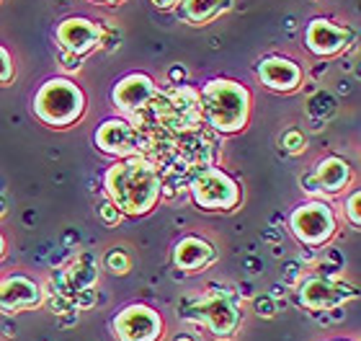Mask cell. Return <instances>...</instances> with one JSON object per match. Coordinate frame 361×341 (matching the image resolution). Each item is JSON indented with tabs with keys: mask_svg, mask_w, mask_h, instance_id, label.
<instances>
[{
	"mask_svg": "<svg viewBox=\"0 0 361 341\" xmlns=\"http://www.w3.org/2000/svg\"><path fill=\"white\" fill-rule=\"evenodd\" d=\"M186 318L204 323L217 339H230L240 326V308L225 289H209L207 295L188 300Z\"/></svg>",
	"mask_w": 361,
	"mask_h": 341,
	"instance_id": "obj_4",
	"label": "cell"
},
{
	"mask_svg": "<svg viewBox=\"0 0 361 341\" xmlns=\"http://www.w3.org/2000/svg\"><path fill=\"white\" fill-rule=\"evenodd\" d=\"M199 114L222 135L240 132L250 119V91L238 80L214 78L199 93Z\"/></svg>",
	"mask_w": 361,
	"mask_h": 341,
	"instance_id": "obj_2",
	"label": "cell"
},
{
	"mask_svg": "<svg viewBox=\"0 0 361 341\" xmlns=\"http://www.w3.org/2000/svg\"><path fill=\"white\" fill-rule=\"evenodd\" d=\"M6 253V238H3V233H0V256Z\"/></svg>",
	"mask_w": 361,
	"mask_h": 341,
	"instance_id": "obj_25",
	"label": "cell"
},
{
	"mask_svg": "<svg viewBox=\"0 0 361 341\" xmlns=\"http://www.w3.org/2000/svg\"><path fill=\"white\" fill-rule=\"evenodd\" d=\"M39 303H42V289L34 280L23 274L0 280V311L3 313L29 311V308H37Z\"/></svg>",
	"mask_w": 361,
	"mask_h": 341,
	"instance_id": "obj_13",
	"label": "cell"
},
{
	"mask_svg": "<svg viewBox=\"0 0 361 341\" xmlns=\"http://www.w3.org/2000/svg\"><path fill=\"white\" fill-rule=\"evenodd\" d=\"M214 261V249L212 243H207L204 238H196V235H183L173 249V264L178 266L180 272L196 274L199 269H207V266Z\"/></svg>",
	"mask_w": 361,
	"mask_h": 341,
	"instance_id": "obj_16",
	"label": "cell"
},
{
	"mask_svg": "<svg viewBox=\"0 0 361 341\" xmlns=\"http://www.w3.org/2000/svg\"><path fill=\"white\" fill-rule=\"evenodd\" d=\"M101 42H104L101 26L85 16H70V18L57 23V44L68 54L83 57V54L93 52Z\"/></svg>",
	"mask_w": 361,
	"mask_h": 341,
	"instance_id": "obj_10",
	"label": "cell"
},
{
	"mask_svg": "<svg viewBox=\"0 0 361 341\" xmlns=\"http://www.w3.org/2000/svg\"><path fill=\"white\" fill-rule=\"evenodd\" d=\"M158 93V85L150 76L145 73H129L114 85L111 99L114 107L119 109L121 114H140L142 109H147Z\"/></svg>",
	"mask_w": 361,
	"mask_h": 341,
	"instance_id": "obj_11",
	"label": "cell"
},
{
	"mask_svg": "<svg viewBox=\"0 0 361 341\" xmlns=\"http://www.w3.org/2000/svg\"><path fill=\"white\" fill-rule=\"evenodd\" d=\"M150 3L158 11H173V8H178V0H150Z\"/></svg>",
	"mask_w": 361,
	"mask_h": 341,
	"instance_id": "obj_23",
	"label": "cell"
},
{
	"mask_svg": "<svg viewBox=\"0 0 361 341\" xmlns=\"http://www.w3.org/2000/svg\"><path fill=\"white\" fill-rule=\"evenodd\" d=\"M180 18L191 26H209L225 13L230 0H178Z\"/></svg>",
	"mask_w": 361,
	"mask_h": 341,
	"instance_id": "obj_17",
	"label": "cell"
},
{
	"mask_svg": "<svg viewBox=\"0 0 361 341\" xmlns=\"http://www.w3.org/2000/svg\"><path fill=\"white\" fill-rule=\"evenodd\" d=\"M90 3H98V6H121L124 0H90Z\"/></svg>",
	"mask_w": 361,
	"mask_h": 341,
	"instance_id": "obj_24",
	"label": "cell"
},
{
	"mask_svg": "<svg viewBox=\"0 0 361 341\" xmlns=\"http://www.w3.org/2000/svg\"><path fill=\"white\" fill-rule=\"evenodd\" d=\"M176 341H194V339H186V336H180V339H176Z\"/></svg>",
	"mask_w": 361,
	"mask_h": 341,
	"instance_id": "obj_26",
	"label": "cell"
},
{
	"mask_svg": "<svg viewBox=\"0 0 361 341\" xmlns=\"http://www.w3.org/2000/svg\"><path fill=\"white\" fill-rule=\"evenodd\" d=\"M191 197L196 207L207 213H230L240 205L243 191L233 176H227L219 168H204L191 179Z\"/></svg>",
	"mask_w": 361,
	"mask_h": 341,
	"instance_id": "obj_5",
	"label": "cell"
},
{
	"mask_svg": "<svg viewBox=\"0 0 361 341\" xmlns=\"http://www.w3.org/2000/svg\"><path fill=\"white\" fill-rule=\"evenodd\" d=\"M354 31L331 18H312L305 29V47L315 57H336L351 44Z\"/></svg>",
	"mask_w": 361,
	"mask_h": 341,
	"instance_id": "obj_8",
	"label": "cell"
},
{
	"mask_svg": "<svg viewBox=\"0 0 361 341\" xmlns=\"http://www.w3.org/2000/svg\"><path fill=\"white\" fill-rule=\"evenodd\" d=\"M16 76V68H13V57H11V52H8L6 47L0 44V85L11 83Z\"/></svg>",
	"mask_w": 361,
	"mask_h": 341,
	"instance_id": "obj_20",
	"label": "cell"
},
{
	"mask_svg": "<svg viewBox=\"0 0 361 341\" xmlns=\"http://www.w3.org/2000/svg\"><path fill=\"white\" fill-rule=\"evenodd\" d=\"M281 145H284L289 152H302L305 145H307V140H305V135H302L300 129H289V132L281 137Z\"/></svg>",
	"mask_w": 361,
	"mask_h": 341,
	"instance_id": "obj_21",
	"label": "cell"
},
{
	"mask_svg": "<svg viewBox=\"0 0 361 341\" xmlns=\"http://www.w3.org/2000/svg\"><path fill=\"white\" fill-rule=\"evenodd\" d=\"M300 303L310 311H333L354 297V289L331 277H310L297 289Z\"/></svg>",
	"mask_w": 361,
	"mask_h": 341,
	"instance_id": "obj_9",
	"label": "cell"
},
{
	"mask_svg": "<svg viewBox=\"0 0 361 341\" xmlns=\"http://www.w3.org/2000/svg\"><path fill=\"white\" fill-rule=\"evenodd\" d=\"M289 230L310 249H320L336 235V213L328 202H305L289 215Z\"/></svg>",
	"mask_w": 361,
	"mask_h": 341,
	"instance_id": "obj_6",
	"label": "cell"
},
{
	"mask_svg": "<svg viewBox=\"0 0 361 341\" xmlns=\"http://www.w3.org/2000/svg\"><path fill=\"white\" fill-rule=\"evenodd\" d=\"M258 80L276 93H292L302 85V68L294 60L284 57V54H269L264 60L258 62L256 68Z\"/></svg>",
	"mask_w": 361,
	"mask_h": 341,
	"instance_id": "obj_12",
	"label": "cell"
},
{
	"mask_svg": "<svg viewBox=\"0 0 361 341\" xmlns=\"http://www.w3.org/2000/svg\"><path fill=\"white\" fill-rule=\"evenodd\" d=\"M106 266H109V272H114V274H127L132 264H129V256L124 251L114 249V251H109V256H106Z\"/></svg>",
	"mask_w": 361,
	"mask_h": 341,
	"instance_id": "obj_18",
	"label": "cell"
},
{
	"mask_svg": "<svg viewBox=\"0 0 361 341\" xmlns=\"http://www.w3.org/2000/svg\"><path fill=\"white\" fill-rule=\"evenodd\" d=\"M98 217H101L104 222H109V225H116V222L121 220V213L116 210V205H114L111 199L106 197L104 202L98 205Z\"/></svg>",
	"mask_w": 361,
	"mask_h": 341,
	"instance_id": "obj_22",
	"label": "cell"
},
{
	"mask_svg": "<svg viewBox=\"0 0 361 341\" xmlns=\"http://www.w3.org/2000/svg\"><path fill=\"white\" fill-rule=\"evenodd\" d=\"M361 191L354 189L351 197L346 199V220L351 222L354 227H361Z\"/></svg>",
	"mask_w": 361,
	"mask_h": 341,
	"instance_id": "obj_19",
	"label": "cell"
},
{
	"mask_svg": "<svg viewBox=\"0 0 361 341\" xmlns=\"http://www.w3.org/2000/svg\"><path fill=\"white\" fill-rule=\"evenodd\" d=\"M135 140H137L135 127H132L127 119H119V116L106 119L96 132L98 148H101L104 152H111V155H121V158L137 155V150L132 148Z\"/></svg>",
	"mask_w": 361,
	"mask_h": 341,
	"instance_id": "obj_15",
	"label": "cell"
},
{
	"mask_svg": "<svg viewBox=\"0 0 361 341\" xmlns=\"http://www.w3.org/2000/svg\"><path fill=\"white\" fill-rule=\"evenodd\" d=\"M85 112V93L70 78H49L34 96V114L49 127H70Z\"/></svg>",
	"mask_w": 361,
	"mask_h": 341,
	"instance_id": "obj_3",
	"label": "cell"
},
{
	"mask_svg": "<svg viewBox=\"0 0 361 341\" xmlns=\"http://www.w3.org/2000/svg\"><path fill=\"white\" fill-rule=\"evenodd\" d=\"M163 318L147 305H127L114 318V334L119 341H158L163 336Z\"/></svg>",
	"mask_w": 361,
	"mask_h": 341,
	"instance_id": "obj_7",
	"label": "cell"
},
{
	"mask_svg": "<svg viewBox=\"0 0 361 341\" xmlns=\"http://www.w3.org/2000/svg\"><path fill=\"white\" fill-rule=\"evenodd\" d=\"M106 197L111 199L121 215H147L160 202V184L158 168L142 155H127L116 160L104 176Z\"/></svg>",
	"mask_w": 361,
	"mask_h": 341,
	"instance_id": "obj_1",
	"label": "cell"
},
{
	"mask_svg": "<svg viewBox=\"0 0 361 341\" xmlns=\"http://www.w3.org/2000/svg\"><path fill=\"white\" fill-rule=\"evenodd\" d=\"M348 181H351V166L338 155H325L323 160H317L312 176L307 179L312 186L310 191H323V194H338L341 189H346Z\"/></svg>",
	"mask_w": 361,
	"mask_h": 341,
	"instance_id": "obj_14",
	"label": "cell"
}]
</instances>
